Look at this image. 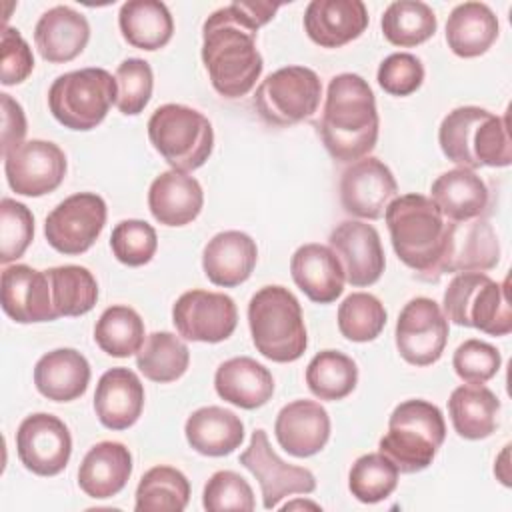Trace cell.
Wrapping results in <instances>:
<instances>
[{
	"label": "cell",
	"instance_id": "cell-27",
	"mask_svg": "<svg viewBox=\"0 0 512 512\" xmlns=\"http://www.w3.org/2000/svg\"><path fill=\"white\" fill-rule=\"evenodd\" d=\"M132 474V454L122 442L94 444L80 462L78 486L94 500L116 496Z\"/></svg>",
	"mask_w": 512,
	"mask_h": 512
},
{
	"label": "cell",
	"instance_id": "cell-44",
	"mask_svg": "<svg viewBox=\"0 0 512 512\" xmlns=\"http://www.w3.org/2000/svg\"><path fill=\"white\" fill-rule=\"evenodd\" d=\"M116 84H118V96H116V108L126 116L140 114L154 88V74L146 60L142 58H128L116 68Z\"/></svg>",
	"mask_w": 512,
	"mask_h": 512
},
{
	"label": "cell",
	"instance_id": "cell-5",
	"mask_svg": "<svg viewBox=\"0 0 512 512\" xmlns=\"http://www.w3.org/2000/svg\"><path fill=\"white\" fill-rule=\"evenodd\" d=\"M446 438V424L440 408L414 398L400 402L388 420V432L378 448L394 462L398 472L414 474L432 464Z\"/></svg>",
	"mask_w": 512,
	"mask_h": 512
},
{
	"label": "cell",
	"instance_id": "cell-36",
	"mask_svg": "<svg viewBox=\"0 0 512 512\" xmlns=\"http://www.w3.org/2000/svg\"><path fill=\"white\" fill-rule=\"evenodd\" d=\"M190 500L188 478L172 466H154L138 482V512H182Z\"/></svg>",
	"mask_w": 512,
	"mask_h": 512
},
{
	"label": "cell",
	"instance_id": "cell-48",
	"mask_svg": "<svg viewBox=\"0 0 512 512\" xmlns=\"http://www.w3.org/2000/svg\"><path fill=\"white\" fill-rule=\"evenodd\" d=\"M454 372L466 384H484L494 378L502 366L500 352L482 340H464L452 356Z\"/></svg>",
	"mask_w": 512,
	"mask_h": 512
},
{
	"label": "cell",
	"instance_id": "cell-8",
	"mask_svg": "<svg viewBox=\"0 0 512 512\" xmlns=\"http://www.w3.org/2000/svg\"><path fill=\"white\" fill-rule=\"evenodd\" d=\"M116 78L104 68H82L58 76L48 90L52 116L70 130L96 128L116 104Z\"/></svg>",
	"mask_w": 512,
	"mask_h": 512
},
{
	"label": "cell",
	"instance_id": "cell-45",
	"mask_svg": "<svg viewBox=\"0 0 512 512\" xmlns=\"http://www.w3.org/2000/svg\"><path fill=\"white\" fill-rule=\"evenodd\" d=\"M34 238V216L22 202L2 198L0 202V262L18 260Z\"/></svg>",
	"mask_w": 512,
	"mask_h": 512
},
{
	"label": "cell",
	"instance_id": "cell-31",
	"mask_svg": "<svg viewBox=\"0 0 512 512\" xmlns=\"http://www.w3.org/2000/svg\"><path fill=\"white\" fill-rule=\"evenodd\" d=\"M184 434L192 450L202 456L218 458L240 448L244 440V424L232 410L204 406L188 416Z\"/></svg>",
	"mask_w": 512,
	"mask_h": 512
},
{
	"label": "cell",
	"instance_id": "cell-4",
	"mask_svg": "<svg viewBox=\"0 0 512 512\" xmlns=\"http://www.w3.org/2000/svg\"><path fill=\"white\" fill-rule=\"evenodd\" d=\"M248 326L256 350L272 362H294L306 352L302 308L284 286H264L250 298Z\"/></svg>",
	"mask_w": 512,
	"mask_h": 512
},
{
	"label": "cell",
	"instance_id": "cell-47",
	"mask_svg": "<svg viewBox=\"0 0 512 512\" xmlns=\"http://www.w3.org/2000/svg\"><path fill=\"white\" fill-rule=\"evenodd\" d=\"M202 506L210 512L222 510H244L252 512L254 492L250 484L232 470H218L210 476L202 492Z\"/></svg>",
	"mask_w": 512,
	"mask_h": 512
},
{
	"label": "cell",
	"instance_id": "cell-15",
	"mask_svg": "<svg viewBox=\"0 0 512 512\" xmlns=\"http://www.w3.org/2000/svg\"><path fill=\"white\" fill-rule=\"evenodd\" d=\"M8 186L20 196L54 192L66 176V154L48 140H28L4 156Z\"/></svg>",
	"mask_w": 512,
	"mask_h": 512
},
{
	"label": "cell",
	"instance_id": "cell-11",
	"mask_svg": "<svg viewBox=\"0 0 512 512\" xmlns=\"http://www.w3.org/2000/svg\"><path fill=\"white\" fill-rule=\"evenodd\" d=\"M448 330V320L432 298H412L396 322V348L408 364L430 366L440 360Z\"/></svg>",
	"mask_w": 512,
	"mask_h": 512
},
{
	"label": "cell",
	"instance_id": "cell-25",
	"mask_svg": "<svg viewBox=\"0 0 512 512\" xmlns=\"http://www.w3.org/2000/svg\"><path fill=\"white\" fill-rule=\"evenodd\" d=\"M256 242L240 230H224L216 234L202 252V268L206 278L224 288L246 282L256 266Z\"/></svg>",
	"mask_w": 512,
	"mask_h": 512
},
{
	"label": "cell",
	"instance_id": "cell-50",
	"mask_svg": "<svg viewBox=\"0 0 512 512\" xmlns=\"http://www.w3.org/2000/svg\"><path fill=\"white\" fill-rule=\"evenodd\" d=\"M34 70V56L28 42L16 28L4 26L2 30V56H0V82L16 86L24 82Z\"/></svg>",
	"mask_w": 512,
	"mask_h": 512
},
{
	"label": "cell",
	"instance_id": "cell-49",
	"mask_svg": "<svg viewBox=\"0 0 512 512\" xmlns=\"http://www.w3.org/2000/svg\"><path fill=\"white\" fill-rule=\"evenodd\" d=\"M378 84L390 96H408L424 82V66L420 58L408 52H396L378 66Z\"/></svg>",
	"mask_w": 512,
	"mask_h": 512
},
{
	"label": "cell",
	"instance_id": "cell-12",
	"mask_svg": "<svg viewBox=\"0 0 512 512\" xmlns=\"http://www.w3.org/2000/svg\"><path fill=\"white\" fill-rule=\"evenodd\" d=\"M240 464L252 472L262 490V504L272 510L290 494H310L316 478L308 468L286 464L270 446L262 428L254 430L248 448L240 454Z\"/></svg>",
	"mask_w": 512,
	"mask_h": 512
},
{
	"label": "cell",
	"instance_id": "cell-13",
	"mask_svg": "<svg viewBox=\"0 0 512 512\" xmlns=\"http://www.w3.org/2000/svg\"><path fill=\"white\" fill-rule=\"evenodd\" d=\"M172 322L184 340L216 344L236 330L238 310L222 292L188 290L174 302Z\"/></svg>",
	"mask_w": 512,
	"mask_h": 512
},
{
	"label": "cell",
	"instance_id": "cell-41",
	"mask_svg": "<svg viewBox=\"0 0 512 512\" xmlns=\"http://www.w3.org/2000/svg\"><path fill=\"white\" fill-rule=\"evenodd\" d=\"M398 468L380 452H370L350 468L348 488L352 496L364 504H376L388 498L398 486Z\"/></svg>",
	"mask_w": 512,
	"mask_h": 512
},
{
	"label": "cell",
	"instance_id": "cell-35",
	"mask_svg": "<svg viewBox=\"0 0 512 512\" xmlns=\"http://www.w3.org/2000/svg\"><path fill=\"white\" fill-rule=\"evenodd\" d=\"M190 350L172 332H152L136 352L138 370L152 382H174L188 370Z\"/></svg>",
	"mask_w": 512,
	"mask_h": 512
},
{
	"label": "cell",
	"instance_id": "cell-38",
	"mask_svg": "<svg viewBox=\"0 0 512 512\" xmlns=\"http://www.w3.org/2000/svg\"><path fill=\"white\" fill-rule=\"evenodd\" d=\"M52 304L56 316H82L90 312L98 300V284L92 272L84 266L66 264L46 270Z\"/></svg>",
	"mask_w": 512,
	"mask_h": 512
},
{
	"label": "cell",
	"instance_id": "cell-29",
	"mask_svg": "<svg viewBox=\"0 0 512 512\" xmlns=\"http://www.w3.org/2000/svg\"><path fill=\"white\" fill-rule=\"evenodd\" d=\"M90 382V364L74 348H56L34 366L36 390L54 402L80 398Z\"/></svg>",
	"mask_w": 512,
	"mask_h": 512
},
{
	"label": "cell",
	"instance_id": "cell-20",
	"mask_svg": "<svg viewBox=\"0 0 512 512\" xmlns=\"http://www.w3.org/2000/svg\"><path fill=\"white\" fill-rule=\"evenodd\" d=\"M274 434L290 456L308 458L326 446L330 438V416L320 402L294 400L278 412Z\"/></svg>",
	"mask_w": 512,
	"mask_h": 512
},
{
	"label": "cell",
	"instance_id": "cell-7",
	"mask_svg": "<svg viewBox=\"0 0 512 512\" xmlns=\"http://www.w3.org/2000/svg\"><path fill=\"white\" fill-rule=\"evenodd\" d=\"M154 150L178 172L200 168L212 154L214 130L210 120L184 104H162L148 120Z\"/></svg>",
	"mask_w": 512,
	"mask_h": 512
},
{
	"label": "cell",
	"instance_id": "cell-34",
	"mask_svg": "<svg viewBox=\"0 0 512 512\" xmlns=\"http://www.w3.org/2000/svg\"><path fill=\"white\" fill-rule=\"evenodd\" d=\"M118 26L124 40L140 50H160L174 34V20L164 2L130 0L118 14Z\"/></svg>",
	"mask_w": 512,
	"mask_h": 512
},
{
	"label": "cell",
	"instance_id": "cell-17",
	"mask_svg": "<svg viewBox=\"0 0 512 512\" xmlns=\"http://www.w3.org/2000/svg\"><path fill=\"white\" fill-rule=\"evenodd\" d=\"M330 248L338 256L344 278L356 286H370L380 280L386 258L376 228L362 220H344L330 232Z\"/></svg>",
	"mask_w": 512,
	"mask_h": 512
},
{
	"label": "cell",
	"instance_id": "cell-9",
	"mask_svg": "<svg viewBox=\"0 0 512 512\" xmlns=\"http://www.w3.org/2000/svg\"><path fill=\"white\" fill-rule=\"evenodd\" d=\"M322 82L306 66H286L268 74L256 88L254 108L266 124L292 126L310 118L320 104Z\"/></svg>",
	"mask_w": 512,
	"mask_h": 512
},
{
	"label": "cell",
	"instance_id": "cell-3",
	"mask_svg": "<svg viewBox=\"0 0 512 512\" xmlns=\"http://www.w3.org/2000/svg\"><path fill=\"white\" fill-rule=\"evenodd\" d=\"M384 218L396 256L420 280L436 282L448 232L438 206L422 194H404L388 204Z\"/></svg>",
	"mask_w": 512,
	"mask_h": 512
},
{
	"label": "cell",
	"instance_id": "cell-1",
	"mask_svg": "<svg viewBox=\"0 0 512 512\" xmlns=\"http://www.w3.org/2000/svg\"><path fill=\"white\" fill-rule=\"evenodd\" d=\"M280 4L232 2L212 12L202 26V62L212 88L224 98L246 96L262 74L256 32L270 22Z\"/></svg>",
	"mask_w": 512,
	"mask_h": 512
},
{
	"label": "cell",
	"instance_id": "cell-24",
	"mask_svg": "<svg viewBox=\"0 0 512 512\" xmlns=\"http://www.w3.org/2000/svg\"><path fill=\"white\" fill-rule=\"evenodd\" d=\"M294 284L316 304L334 302L344 290V270L330 246L304 244L290 260Z\"/></svg>",
	"mask_w": 512,
	"mask_h": 512
},
{
	"label": "cell",
	"instance_id": "cell-39",
	"mask_svg": "<svg viewBox=\"0 0 512 512\" xmlns=\"http://www.w3.org/2000/svg\"><path fill=\"white\" fill-rule=\"evenodd\" d=\"M94 340L108 356L128 358L144 344V322L130 306H110L94 326Z\"/></svg>",
	"mask_w": 512,
	"mask_h": 512
},
{
	"label": "cell",
	"instance_id": "cell-51",
	"mask_svg": "<svg viewBox=\"0 0 512 512\" xmlns=\"http://www.w3.org/2000/svg\"><path fill=\"white\" fill-rule=\"evenodd\" d=\"M0 106H2V156H6L10 150L24 144L26 116L22 106L6 92L0 94Z\"/></svg>",
	"mask_w": 512,
	"mask_h": 512
},
{
	"label": "cell",
	"instance_id": "cell-46",
	"mask_svg": "<svg viewBox=\"0 0 512 512\" xmlns=\"http://www.w3.org/2000/svg\"><path fill=\"white\" fill-rule=\"evenodd\" d=\"M110 248L118 262L126 266H144L156 254V230L144 220H122L112 230Z\"/></svg>",
	"mask_w": 512,
	"mask_h": 512
},
{
	"label": "cell",
	"instance_id": "cell-33",
	"mask_svg": "<svg viewBox=\"0 0 512 512\" xmlns=\"http://www.w3.org/2000/svg\"><path fill=\"white\" fill-rule=\"evenodd\" d=\"M498 18L484 2L458 4L446 22L448 48L460 58H476L496 42Z\"/></svg>",
	"mask_w": 512,
	"mask_h": 512
},
{
	"label": "cell",
	"instance_id": "cell-43",
	"mask_svg": "<svg viewBox=\"0 0 512 512\" xmlns=\"http://www.w3.org/2000/svg\"><path fill=\"white\" fill-rule=\"evenodd\" d=\"M470 152L476 166L504 168L512 164V142L508 134V118L484 112L470 136Z\"/></svg>",
	"mask_w": 512,
	"mask_h": 512
},
{
	"label": "cell",
	"instance_id": "cell-52",
	"mask_svg": "<svg viewBox=\"0 0 512 512\" xmlns=\"http://www.w3.org/2000/svg\"><path fill=\"white\" fill-rule=\"evenodd\" d=\"M508 450H510V444L504 446L502 454L498 456L496 460V466H494V472L498 476V480L504 484V486H510V472H508Z\"/></svg>",
	"mask_w": 512,
	"mask_h": 512
},
{
	"label": "cell",
	"instance_id": "cell-37",
	"mask_svg": "<svg viewBox=\"0 0 512 512\" xmlns=\"http://www.w3.org/2000/svg\"><path fill=\"white\" fill-rule=\"evenodd\" d=\"M380 26L390 44L410 48L432 38L438 22L428 4L420 0H396L384 10Z\"/></svg>",
	"mask_w": 512,
	"mask_h": 512
},
{
	"label": "cell",
	"instance_id": "cell-19",
	"mask_svg": "<svg viewBox=\"0 0 512 512\" xmlns=\"http://www.w3.org/2000/svg\"><path fill=\"white\" fill-rule=\"evenodd\" d=\"M2 310L20 324L56 320L48 274L26 264L6 266L2 270Z\"/></svg>",
	"mask_w": 512,
	"mask_h": 512
},
{
	"label": "cell",
	"instance_id": "cell-2",
	"mask_svg": "<svg viewBox=\"0 0 512 512\" xmlns=\"http://www.w3.org/2000/svg\"><path fill=\"white\" fill-rule=\"evenodd\" d=\"M376 98L368 82L352 72L330 80L318 132L328 154L338 162L366 158L378 140Z\"/></svg>",
	"mask_w": 512,
	"mask_h": 512
},
{
	"label": "cell",
	"instance_id": "cell-6",
	"mask_svg": "<svg viewBox=\"0 0 512 512\" xmlns=\"http://www.w3.org/2000/svg\"><path fill=\"white\" fill-rule=\"evenodd\" d=\"M446 320L476 328L488 336H506L512 330L508 280L494 282L484 272H458L442 298Z\"/></svg>",
	"mask_w": 512,
	"mask_h": 512
},
{
	"label": "cell",
	"instance_id": "cell-23",
	"mask_svg": "<svg viewBox=\"0 0 512 512\" xmlns=\"http://www.w3.org/2000/svg\"><path fill=\"white\" fill-rule=\"evenodd\" d=\"M90 40V24L84 14L70 6L46 10L34 28L40 56L52 64H64L82 54Z\"/></svg>",
	"mask_w": 512,
	"mask_h": 512
},
{
	"label": "cell",
	"instance_id": "cell-21",
	"mask_svg": "<svg viewBox=\"0 0 512 512\" xmlns=\"http://www.w3.org/2000/svg\"><path fill=\"white\" fill-rule=\"evenodd\" d=\"M366 28L368 10L360 0H312L304 12V30L322 48H340Z\"/></svg>",
	"mask_w": 512,
	"mask_h": 512
},
{
	"label": "cell",
	"instance_id": "cell-26",
	"mask_svg": "<svg viewBox=\"0 0 512 512\" xmlns=\"http://www.w3.org/2000/svg\"><path fill=\"white\" fill-rule=\"evenodd\" d=\"M204 192L194 176L166 170L154 178L148 190V208L156 222L164 226H186L198 218Z\"/></svg>",
	"mask_w": 512,
	"mask_h": 512
},
{
	"label": "cell",
	"instance_id": "cell-32",
	"mask_svg": "<svg viewBox=\"0 0 512 512\" xmlns=\"http://www.w3.org/2000/svg\"><path fill=\"white\" fill-rule=\"evenodd\" d=\"M500 400L484 384H462L448 398V414L458 436L482 440L498 428Z\"/></svg>",
	"mask_w": 512,
	"mask_h": 512
},
{
	"label": "cell",
	"instance_id": "cell-14",
	"mask_svg": "<svg viewBox=\"0 0 512 512\" xmlns=\"http://www.w3.org/2000/svg\"><path fill=\"white\" fill-rule=\"evenodd\" d=\"M16 452L32 474L56 476L66 468L72 454L70 430L58 416L30 414L18 426Z\"/></svg>",
	"mask_w": 512,
	"mask_h": 512
},
{
	"label": "cell",
	"instance_id": "cell-22",
	"mask_svg": "<svg viewBox=\"0 0 512 512\" xmlns=\"http://www.w3.org/2000/svg\"><path fill=\"white\" fill-rule=\"evenodd\" d=\"M94 410L102 426L126 430L134 426L144 410V386L128 368L106 370L94 392Z\"/></svg>",
	"mask_w": 512,
	"mask_h": 512
},
{
	"label": "cell",
	"instance_id": "cell-30",
	"mask_svg": "<svg viewBox=\"0 0 512 512\" xmlns=\"http://www.w3.org/2000/svg\"><path fill=\"white\" fill-rule=\"evenodd\" d=\"M432 202L452 222L480 218L488 208V188L470 168H454L440 174L430 188Z\"/></svg>",
	"mask_w": 512,
	"mask_h": 512
},
{
	"label": "cell",
	"instance_id": "cell-42",
	"mask_svg": "<svg viewBox=\"0 0 512 512\" xmlns=\"http://www.w3.org/2000/svg\"><path fill=\"white\" fill-rule=\"evenodd\" d=\"M384 304L368 292H352L338 306V330L352 342H370L386 326Z\"/></svg>",
	"mask_w": 512,
	"mask_h": 512
},
{
	"label": "cell",
	"instance_id": "cell-28",
	"mask_svg": "<svg viewBox=\"0 0 512 512\" xmlns=\"http://www.w3.org/2000/svg\"><path fill=\"white\" fill-rule=\"evenodd\" d=\"M216 394L244 410L264 406L274 394L272 372L248 356L222 362L214 374Z\"/></svg>",
	"mask_w": 512,
	"mask_h": 512
},
{
	"label": "cell",
	"instance_id": "cell-10",
	"mask_svg": "<svg viewBox=\"0 0 512 512\" xmlns=\"http://www.w3.org/2000/svg\"><path fill=\"white\" fill-rule=\"evenodd\" d=\"M106 224V202L94 192H78L64 198L44 222L48 244L66 256L84 254Z\"/></svg>",
	"mask_w": 512,
	"mask_h": 512
},
{
	"label": "cell",
	"instance_id": "cell-18",
	"mask_svg": "<svg viewBox=\"0 0 512 512\" xmlns=\"http://www.w3.org/2000/svg\"><path fill=\"white\" fill-rule=\"evenodd\" d=\"M500 260V244L486 218L448 222L440 276L452 272H486Z\"/></svg>",
	"mask_w": 512,
	"mask_h": 512
},
{
	"label": "cell",
	"instance_id": "cell-40",
	"mask_svg": "<svg viewBox=\"0 0 512 512\" xmlns=\"http://www.w3.org/2000/svg\"><path fill=\"white\" fill-rule=\"evenodd\" d=\"M306 384L320 400H342L358 384V366L338 350H322L306 368Z\"/></svg>",
	"mask_w": 512,
	"mask_h": 512
},
{
	"label": "cell",
	"instance_id": "cell-16",
	"mask_svg": "<svg viewBox=\"0 0 512 512\" xmlns=\"http://www.w3.org/2000/svg\"><path fill=\"white\" fill-rule=\"evenodd\" d=\"M396 194L398 184L392 170L374 156L352 162L340 178V202L344 210L364 220L382 218Z\"/></svg>",
	"mask_w": 512,
	"mask_h": 512
}]
</instances>
